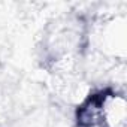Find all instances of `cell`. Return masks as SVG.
Instances as JSON below:
<instances>
[{"instance_id":"obj_1","label":"cell","mask_w":127,"mask_h":127,"mask_svg":"<svg viewBox=\"0 0 127 127\" xmlns=\"http://www.w3.org/2000/svg\"><path fill=\"white\" fill-rule=\"evenodd\" d=\"M96 39L102 52L123 58L126 51V18L121 15L105 20L96 33Z\"/></svg>"}]
</instances>
